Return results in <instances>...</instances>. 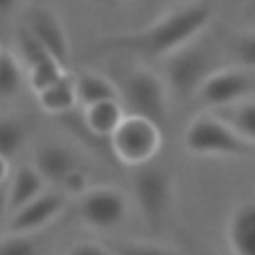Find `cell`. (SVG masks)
Returning a JSON list of instances; mask_svg holds the SVG:
<instances>
[{
    "mask_svg": "<svg viewBox=\"0 0 255 255\" xmlns=\"http://www.w3.org/2000/svg\"><path fill=\"white\" fill-rule=\"evenodd\" d=\"M213 16L207 0H183L147 26L112 34L92 44V56H135L145 60L165 58L187 42L199 38Z\"/></svg>",
    "mask_w": 255,
    "mask_h": 255,
    "instance_id": "1",
    "label": "cell"
},
{
    "mask_svg": "<svg viewBox=\"0 0 255 255\" xmlns=\"http://www.w3.org/2000/svg\"><path fill=\"white\" fill-rule=\"evenodd\" d=\"M183 147L187 153L203 157H245L255 145L241 137L215 112L195 116L183 129Z\"/></svg>",
    "mask_w": 255,
    "mask_h": 255,
    "instance_id": "2",
    "label": "cell"
},
{
    "mask_svg": "<svg viewBox=\"0 0 255 255\" xmlns=\"http://www.w3.org/2000/svg\"><path fill=\"white\" fill-rule=\"evenodd\" d=\"M163 60V80L167 84V90L179 100L195 98L207 76L217 70L211 46L197 42V38L167 54Z\"/></svg>",
    "mask_w": 255,
    "mask_h": 255,
    "instance_id": "3",
    "label": "cell"
},
{
    "mask_svg": "<svg viewBox=\"0 0 255 255\" xmlns=\"http://www.w3.org/2000/svg\"><path fill=\"white\" fill-rule=\"evenodd\" d=\"M114 155L131 167L149 163L161 149L163 128L143 116L126 114L114 133L108 137Z\"/></svg>",
    "mask_w": 255,
    "mask_h": 255,
    "instance_id": "4",
    "label": "cell"
},
{
    "mask_svg": "<svg viewBox=\"0 0 255 255\" xmlns=\"http://www.w3.org/2000/svg\"><path fill=\"white\" fill-rule=\"evenodd\" d=\"M169 90L161 76H157L153 70L139 66L129 70V74L124 80L120 100L124 108H128V114L143 116L161 128L167 124L169 114Z\"/></svg>",
    "mask_w": 255,
    "mask_h": 255,
    "instance_id": "5",
    "label": "cell"
},
{
    "mask_svg": "<svg viewBox=\"0 0 255 255\" xmlns=\"http://www.w3.org/2000/svg\"><path fill=\"white\" fill-rule=\"evenodd\" d=\"M173 177L155 165H139L133 175V197L143 219L157 229L173 201Z\"/></svg>",
    "mask_w": 255,
    "mask_h": 255,
    "instance_id": "6",
    "label": "cell"
},
{
    "mask_svg": "<svg viewBox=\"0 0 255 255\" xmlns=\"http://www.w3.org/2000/svg\"><path fill=\"white\" fill-rule=\"evenodd\" d=\"M253 92L251 74L239 66H225L213 70L195 94V100L209 112L227 108L245 100Z\"/></svg>",
    "mask_w": 255,
    "mask_h": 255,
    "instance_id": "7",
    "label": "cell"
},
{
    "mask_svg": "<svg viewBox=\"0 0 255 255\" xmlns=\"http://www.w3.org/2000/svg\"><path fill=\"white\" fill-rule=\"evenodd\" d=\"M128 201L118 187H90L78 197V215L92 229H112L126 217Z\"/></svg>",
    "mask_w": 255,
    "mask_h": 255,
    "instance_id": "8",
    "label": "cell"
},
{
    "mask_svg": "<svg viewBox=\"0 0 255 255\" xmlns=\"http://www.w3.org/2000/svg\"><path fill=\"white\" fill-rule=\"evenodd\" d=\"M24 26L40 40V44L64 66L70 58V40L62 18L48 6L30 4L24 12Z\"/></svg>",
    "mask_w": 255,
    "mask_h": 255,
    "instance_id": "9",
    "label": "cell"
},
{
    "mask_svg": "<svg viewBox=\"0 0 255 255\" xmlns=\"http://www.w3.org/2000/svg\"><path fill=\"white\" fill-rule=\"evenodd\" d=\"M66 197L62 191H42L38 197L22 205L20 209L8 213V233L30 235L46 225H50L66 207Z\"/></svg>",
    "mask_w": 255,
    "mask_h": 255,
    "instance_id": "10",
    "label": "cell"
},
{
    "mask_svg": "<svg viewBox=\"0 0 255 255\" xmlns=\"http://www.w3.org/2000/svg\"><path fill=\"white\" fill-rule=\"evenodd\" d=\"M225 239L233 255H255V201L241 203L229 213Z\"/></svg>",
    "mask_w": 255,
    "mask_h": 255,
    "instance_id": "11",
    "label": "cell"
},
{
    "mask_svg": "<svg viewBox=\"0 0 255 255\" xmlns=\"http://www.w3.org/2000/svg\"><path fill=\"white\" fill-rule=\"evenodd\" d=\"M46 179L34 165H20L10 173L6 183V199H8V213L20 209L42 191H46Z\"/></svg>",
    "mask_w": 255,
    "mask_h": 255,
    "instance_id": "12",
    "label": "cell"
},
{
    "mask_svg": "<svg viewBox=\"0 0 255 255\" xmlns=\"http://www.w3.org/2000/svg\"><path fill=\"white\" fill-rule=\"evenodd\" d=\"M32 165L40 171V175L46 179V183L60 185V181L72 169L78 167V161H76V155L68 147L58 145V143H46L36 149Z\"/></svg>",
    "mask_w": 255,
    "mask_h": 255,
    "instance_id": "13",
    "label": "cell"
},
{
    "mask_svg": "<svg viewBox=\"0 0 255 255\" xmlns=\"http://www.w3.org/2000/svg\"><path fill=\"white\" fill-rule=\"evenodd\" d=\"M124 118L126 112L120 98L102 100L84 106V126L98 137H110Z\"/></svg>",
    "mask_w": 255,
    "mask_h": 255,
    "instance_id": "14",
    "label": "cell"
},
{
    "mask_svg": "<svg viewBox=\"0 0 255 255\" xmlns=\"http://www.w3.org/2000/svg\"><path fill=\"white\" fill-rule=\"evenodd\" d=\"M38 106L52 116H62L74 110L78 104V94H76V76L66 72L62 78H58L54 84L44 88L42 92L36 94Z\"/></svg>",
    "mask_w": 255,
    "mask_h": 255,
    "instance_id": "15",
    "label": "cell"
},
{
    "mask_svg": "<svg viewBox=\"0 0 255 255\" xmlns=\"http://www.w3.org/2000/svg\"><path fill=\"white\" fill-rule=\"evenodd\" d=\"M76 94H78V104L82 106L120 98V90L112 80H108L106 76L98 72H90V70L76 74Z\"/></svg>",
    "mask_w": 255,
    "mask_h": 255,
    "instance_id": "16",
    "label": "cell"
},
{
    "mask_svg": "<svg viewBox=\"0 0 255 255\" xmlns=\"http://www.w3.org/2000/svg\"><path fill=\"white\" fill-rule=\"evenodd\" d=\"M215 114L225 120L241 137L255 145V100H241L227 108L215 110Z\"/></svg>",
    "mask_w": 255,
    "mask_h": 255,
    "instance_id": "17",
    "label": "cell"
},
{
    "mask_svg": "<svg viewBox=\"0 0 255 255\" xmlns=\"http://www.w3.org/2000/svg\"><path fill=\"white\" fill-rule=\"evenodd\" d=\"M24 84V70L22 62L10 54L2 52L0 56V100H10L14 98Z\"/></svg>",
    "mask_w": 255,
    "mask_h": 255,
    "instance_id": "18",
    "label": "cell"
},
{
    "mask_svg": "<svg viewBox=\"0 0 255 255\" xmlns=\"http://www.w3.org/2000/svg\"><path fill=\"white\" fill-rule=\"evenodd\" d=\"M66 74V66L56 60L54 56H48L32 66H28V84L32 88L34 94L42 92L44 88H48L50 84H54L58 78H62Z\"/></svg>",
    "mask_w": 255,
    "mask_h": 255,
    "instance_id": "19",
    "label": "cell"
},
{
    "mask_svg": "<svg viewBox=\"0 0 255 255\" xmlns=\"http://www.w3.org/2000/svg\"><path fill=\"white\" fill-rule=\"evenodd\" d=\"M26 126L16 118H0V155L14 157L26 141Z\"/></svg>",
    "mask_w": 255,
    "mask_h": 255,
    "instance_id": "20",
    "label": "cell"
},
{
    "mask_svg": "<svg viewBox=\"0 0 255 255\" xmlns=\"http://www.w3.org/2000/svg\"><path fill=\"white\" fill-rule=\"evenodd\" d=\"M227 52L231 56L233 66L255 70V30L235 34L227 44Z\"/></svg>",
    "mask_w": 255,
    "mask_h": 255,
    "instance_id": "21",
    "label": "cell"
},
{
    "mask_svg": "<svg viewBox=\"0 0 255 255\" xmlns=\"http://www.w3.org/2000/svg\"><path fill=\"white\" fill-rule=\"evenodd\" d=\"M16 48L20 52V62H24L26 68L36 64V62H40V60H44V58H48V56H52L26 26H22L18 30V34H16Z\"/></svg>",
    "mask_w": 255,
    "mask_h": 255,
    "instance_id": "22",
    "label": "cell"
},
{
    "mask_svg": "<svg viewBox=\"0 0 255 255\" xmlns=\"http://www.w3.org/2000/svg\"><path fill=\"white\" fill-rule=\"evenodd\" d=\"M114 255H179L175 249L157 243V241H145V239H129L116 247Z\"/></svg>",
    "mask_w": 255,
    "mask_h": 255,
    "instance_id": "23",
    "label": "cell"
},
{
    "mask_svg": "<svg viewBox=\"0 0 255 255\" xmlns=\"http://www.w3.org/2000/svg\"><path fill=\"white\" fill-rule=\"evenodd\" d=\"M0 255H38V247L28 235L8 233L0 239Z\"/></svg>",
    "mask_w": 255,
    "mask_h": 255,
    "instance_id": "24",
    "label": "cell"
},
{
    "mask_svg": "<svg viewBox=\"0 0 255 255\" xmlns=\"http://www.w3.org/2000/svg\"><path fill=\"white\" fill-rule=\"evenodd\" d=\"M60 191L64 193V195H74V197H80L84 191H88L90 189V181H88V175H86V171L84 169H80V167H76V169H72L62 181H60Z\"/></svg>",
    "mask_w": 255,
    "mask_h": 255,
    "instance_id": "25",
    "label": "cell"
},
{
    "mask_svg": "<svg viewBox=\"0 0 255 255\" xmlns=\"http://www.w3.org/2000/svg\"><path fill=\"white\" fill-rule=\"evenodd\" d=\"M66 255H114V251L106 249L100 243H92V241H84V243H76Z\"/></svg>",
    "mask_w": 255,
    "mask_h": 255,
    "instance_id": "26",
    "label": "cell"
},
{
    "mask_svg": "<svg viewBox=\"0 0 255 255\" xmlns=\"http://www.w3.org/2000/svg\"><path fill=\"white\" fill-rule=\"evenodd\" d=\"M10 173H12V169H10V159L4 157V155H0V187H4V185L8 183Z\"/></svg>",
    "mask_w": 255,
    "mask_h": 255,
    "instance_id": "27",
    "label": "cell"
},
{
    "mask_svg": "<svg viewBox=\"0 0 255 255\" xmlns=\"http://www.w3.org/2000/svg\"><path fill=\"white\" fill-rule=\"evenodd\" d=\"M8 215V199H6V185L0 187V221Z\"/></svg>",
    "mask_w": 255,
    "mask_h": 255,
    "instance_id": "28",
    "label": "cell"
},
{
    "mask_svg": "<svg viewBox=\"0 0 255 255\" xmlns=\"http://www.w3.org/2000/svg\"><path fill=\"white\" fill-rule=\"evenodd\" d=\"M16 2H18V0H0V14L10 12V10L16 6Z\"/></svg>",
    "mask_w": 255,
    "mask_h": 255,
    "instance_id": "29",
    "label": "cell"
},
{
    "mask_svg": "<svg viewBox=\"0 0 255 255\" xmlns=\"http://www.w3.org/2000/svg\"><path fill=\"white\" fill-rule=\"evenodd\" d=\"M96 2H104V4H116L118 0H96Z\"/></svg>",
    "mask_w": 255,
    "mask_h": 255,
    "instance_id": "30",
    "label": "cell"
},
{
    "mask_svg": "<svg viewBox=\"0 0 255 255\" xmlns=\"http://www.w3.org/2000/svg\"><path fill=\"white\" fill-rule=\"evenodd\" d=\"M253 14H255V0H253Z\"/></svg>",
    "mask_w": 255,
    "mask_h": 255,
    "instance_id": "31",
    "label": "cell"
},
{
    "mask_svg": "<svg viewBox=\"0 0 255 255\" xmlns=\"http://www.w3.org/2000/svg\"><path fill=\"white\" fill-rule=\"evenodd\" d=\"M2 52H4V50H2V46H0V56H2Z\"/></svg>",
    "mask_w": 255,
    "mask_h": 255,
    "instance_id": "32",
    "label": "cell"
}]
</instances>
